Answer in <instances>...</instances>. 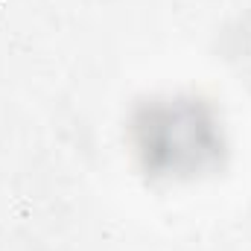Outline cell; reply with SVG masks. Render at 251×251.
<instances>
[{"instance_id":"6da1fadb","label":"cell","mask_w":251,"mask_h":251,"mask_svg":"<svg viewBox=\"0 0 251 251\" xmlns=\"http://www.w3.org/2000/svg\"><path fill=\"white\" fill-rule=\"evenodd\" d=\"M134 146L152 176H196L222 155L216 111L196 97H170L143 105L134 117Z\"/></svg>"}]
</instances>
